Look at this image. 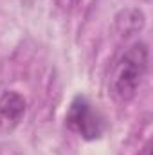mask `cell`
<instances>
[{
	"mask_svg": "<svg viewBox=\"0 0 153 155\" xmlns=\"http://www.w3.org/2000/svg\"><path fill=\"white\" fill-rule=\"evenodd\" d=\"M148 61L150 52L144 41H137L124 51L112 72V94L115 99L126 103L137 96L139 87L148 72Z\"/></svg>",
	"mask_w": 153,
	"mask_h": 155,
	"instance_id": "6da1fadb",
	"label": "cell"
},
{
	"mask_svg": "<svg viewBox=\"0 0 153 155\" xmlns=\"http://www.w3.org/2000/svg\"><path fill=\"white\" fill-rule=\"evenodd\" d=\"M65 124L70 132L77 134L85 141L101 139L106 128L103 114L83 94H77L70 101V107L65 116Z\"/></svg>",
	"mask_w": 153,
	"mask_h": 155,
	"instance_id": "7a4b0ae2",
	"label": "cell"
},
{
	"mask_svg": "<svg viewBox=\"0 0 153 155\" xmlns=\"http://www.w3.org/2000/svg\"><path fill=\"white\" fill-rule=\"evenodd\" d=\"M27 110V103L22 94L7 90L0 96V135L9 134L18 126Z\"/></svg>",
	"mask_w": 153,
	"mask_h": 155,
	"instance_id": "3957f363",
	"label": "cell"
},
{
	"mask_svg": "<svg viewBox=\"0 0 153 155\" xmlns=\"http://www.w3.org/2000/svg\"><path fill=\"white\" fill-rule=\"evenodd\" d=\"M146 24V16L141 9L137 7H128L117 13L115 16V27L122 36H132L137 35L139 31H142Z\"/></svg>",
	"mask_w": 153,
	"mask_h": 155,
	"instance_id": "277c9868",
	"label": "cell"
},
{
	"mask_svg": "<svg viewBox=\"0 0 153 155\" xmlns=\"http://www.w3.org/2000/svg\"><path fill=\"white\" fill-rule=\"evenodd\" d=\"M56 4L63 11H72L77 4H79V0H56Z\"/></svg>",
	"mask_w": 153,
	"mask_h": 155,
	"instance_id": "5b68a950",
	"label": "cell"
},
{
	"mask_svg": "<svg viewBox=\"0 0 153 155\" xmlns=\"http://www.w3.org/2000/svg\"><path fill=\"white\" fill-rule=\"evenodd\" d=\"M142 155H151V143H150V141L146 143V146H144V150H142Z\"/></svg>",
	"mask_w": 153,
	"mask_h": 155,
	"instance_id": "8992f818",
	"label": "cell"
}]
</instances>
